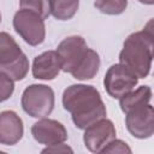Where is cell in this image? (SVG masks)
I'll use <instances>...</instances> for the list:
<instances>
[{"instance_id":"cell-1","label":"cell","mask_w":154,"mask_h":154,"mask_svg":"<svg viewBox=\"0 0 154 154\" xmlns=\"http://www.w3.org/2000/svg\"><path fill=\"white\" fill-rule=\"evenodd\" d=\"M63 106L71 113L76 128L84 130L93 123L106 117V106L100 91L88 84H72L63 93Z\"/></svg>"},{"instance_id":"cell-2","label":"cell","mask_w":154,"mask_h":154,"mask_svg":"<svg viewBox=\"0 0 154 154\" xmlns=\"http://www.w3.org/2000/svg\"><path fill=\"white\" fill-rule=\"evenodd\" d=\"M154 57V32L152 20L140 31L130 34L119 53V63L134 72L138 78H146Z\"/></svg>"},{"instance_id":"cell-3","label":"cell","mask_w":154,"mask_h":154,"mask_svg":"<svg viewBox=\"0 0 154 154\" xmlns=\"http://www.w3.org/2000/svg\"><path fill=\"white\" fill-rule=\"evenodd\" d=\"M0 71L12 81H22L29 72V60L14 38L0 31Z\"/></svg>"},{"instance_id":"cell-4","label":"cell","mask_w":154,"mask_h":154,"mask_svg":"<svg viewBox=\"0 0 154 154\" xmlns=\"http://www.w3.org/2000/svg\"><path fill=\"white\" fill-rule=\"evenodd\" d=\"M54 91L46 84H30L22 94V108L32 118L48 117L54 108Z\"/></svg>"},{"instance_id":"cell-5","label":"cell","mask_w":154,"mask_h":154,"mask_svg":"<svg viewBox=\"0 0 154 154\" xmlns=\"http://www.w3.org/2000/svg\"><path fill=\"white\" fill-rule=\"evenodd\" d=\"M13 29L30 46H38L45 41V19L37 13L20 8L13 16Z\"/></svg>"},{"instance_id":"cell-6","label":"cell","mask_w":154,"mask_h":154,"mask_svg":"<svg viewBox=\"0 0 154 154\" xmlns=\"http://www.w3.org/2000/svg\"><path fill=\"white\" fill-rule=\"evenodd\" d=\"M137 83L138 77L120 63L108 67L103 78L105 89L113 99H120L123 95L135 89Z\"/></svg>"},{"instance_id":"cell-7","label":"cell","mask_w":154,"mask_h":154,"mask_svg":"<svg viewBox=\"0 0 154 154\" xmlns=\"http://www.w3.org/2000/svg\"><path fill=\"white\" fill-rule=\"evenodd\" d=\"M116 135L117 131L114 124L105 117L84 129L83 142L89 152L101 153V150L116 138Z\"/></svg>"},{"instance_id":"cell-8","label":"cell","mask_w":154,"mask_h":154,"mask_svg":"<svg viewBox=\"0 0 154 154\" xmlns=\"http://www.w3.org/2000/svg\"><path fill=\"white\" fill-rule=\"evenodd\" d=\"M128 131L136 138L144 140L154 134V109L150 103L140 106L125 113Z\"/></svg>"},{"instance_id":"cell-9","label":"cell","mask_w":154,"mask_h":154,"mask_svg":"<svg viewBox=\"0 0 154 154\" xmlns=\"http://www.w3.org/2000/svg\"><path fill=\"white\" fill-rule=\"evenodd\" d=\"M88 49L87 42L82 36L72 35L64 38L57 48V54L60 59L61 71L71 73V71L77 66L79 60L83 58Z\"/></svg>"},{"instance_id":"cell-10","label":"cell","mask_w":154,"mask_h":154,"mask_svg":"<svg viewBox=\"0 0 154 154\" xmlns=\"http://www.w3.org/2000/svg\"><path fill=\"white\" fill-rule=\"evenodd\" d=\"M31 135L35 141L45 146L61 143L67 140V131L65 126L60 122L47 117L40 118V120L32 124Z\"/></svg>"},{"instance_id":"cell-11","label":"cell","mask_w":154,"mask_h":154,"mask_svg":"<svg viewBox=\"0 0 154 154\" xmlns=\"http://www.w3.org/2000/svg\"><path fill=\"white\" fill-rule=\"evenodd\" d=\"M23 134L22 118L14 111H2L0 113V144L13 146L22 140Z\"/></svg>"},{"instance_id":"cell-12","label":"cell","mask_w":154,"mask_h":154,"mask_svg":"<svg viewBox=\"0 0 154 154\" xmlns=\"http://www.w3.org/2000/svg\"><path fill=\"white\" fill-rule=\"evenodd\" d=\"M61 70L60 59L55 51H46L35 57L31 66L32 76L36 79L52 81Z\"/></svg>"},{"instance_id":"cell-13","label":"cell","mask_w":154,"mask_h":154,"mask_svg":"<svg viewBox=\"0 0 154 154\" xmlns=\"http://www.w3.org/2000/svg\"><path fill=\"white\" fill-rule=\"evenodd\" d=\"M100 64H101V61H100L99 54L94 49L88 48L85 54L83 55V58L77 64V66L71 71V75L73 78L78 79V81L91 79L97 75Z\"/></svg>"},{"instance_id":"cell-14","label":"cell","mask_w":154,"mask_h":154,"mask_svg":"<svg viewBox=\"0 0 154 154\" xmlns=\"http://www.w3.org/2000/svg\"><path fill=\"white\" fill-rule=\"evenodd\" d=\"M152 100V89L149 85H141L137 89H132L119 99L120 109L124 113L130 112L134 108L149 103Z\"/></svg>"},{"instance_id":"cell-15","label":"cell","mask_w":154,"mask_h":154,"mask_svg":"<svg viewBox=\"0 0 154 154\" xmlns=\"http://www.w3.org/2000/svg\"><path fill=\"white\" fill-rule=\"evenodd\" d=\"M51 14L58 20H69L71 19L78 7L79 0H49Z\"/></svg>"},{"instance_id":"cell-16","label":"cell","mask_w":154,"mask_h":154,"mask_svg":"<svg viewBox=\"0 0 154 154\" xmlns=\"http://www.w3.org/2000/svg\"><path fill=\"white\" fill-rule=\"evenodd\" d=\"M94 6L105 14L118 16L126 10L128 0H95Z\"/></svg>"},{"instance_id":"cell-17","label":"cell","mask_w":154,"mask_h":154,"mask_svg":"<svg viewBox=\"0 0 154 154\" xmlns=\"http://www.w3.org/2000/svg\"><path fill=\"white\" fill-rule=\"evenodd\" d=\"M19 7L32 11L43 19L48 18L51 14L49 0H19Z\"/></svg>"},{"instance_id":"cell-18","label":"cell","mask_w":154,"mask_h":154,"mask_svg":"<svg viewBox=\"0 0 154 154\" xmlns=\"http://www.w3.org/2000/svg\"><path fill=\"white\" fill-rule=\"evenodd\" d=\"M14 81L0 71V102L8 100L14 91Z\"/></svg>"},{"instance_id":"cell-19","label":"cell","mask_w":154,"mask_h":154,"mask_svg":"<svg viewBox=\"0 0 154 154\" xmlns=\"http://www.w3.org/2000/svg\"><path fill=\"white\" fill-rule=\"evenodd\" d=\"M132 150H131V148L126 144V142H124V141H122V140H117V138H114L113 141H111L102 150H101V153H120V154H125V153H128V154H130Z\"/></svg>"},{"instance_id":"cell-20","label":"cell","mask_w":154,"mask_h":154,"mask_svg":"<svg viewBox=\"0 0 154 154\" xmlns=\"http://www.w3.org/2000/svg\"><path fill=\"white\" fill-rule=\"evenodd\" d=\"M42 153H54V154H57V153H73V150L71 147H69L67 144L61 142V143L47 146L45 149H42Z\"/></svg>"},{"instance_id":"cell-21","label":"cell","mask_w":154,"mask_h":154,"mask_svg":"<svg viewBox=\"0 0 154 154\" xmlns=\"http://www.w3.org/2000/svg\"><path fill=\"white\" fill-rule=\"evenodd\" d=\"M141 4H144V5H153L154 4V0H138Z\"/></svg>"},{"instance_id":"cell-22","label":"cell","mask_w":154,"mask_h":154,"mask_svg":"<svg viewBox=\"0 0 154 154\" xmlns=\"http://www.w3.org/2000/svg\"><path fill=\"white\" fill-rule=\"evenodd\" d=\"M0 22H1V13H0Z\"/></svg>"}]
</instances>
